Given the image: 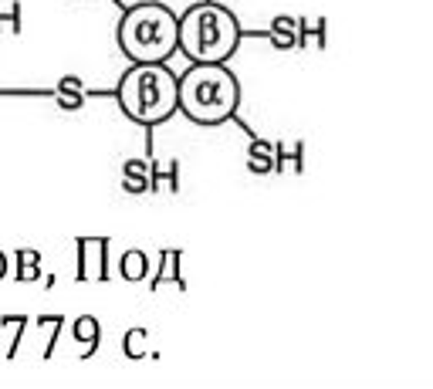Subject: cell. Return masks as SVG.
I'll use <instances>...</instances> for the list:
<instances>
[{"mask_svg":"<svg viewBox=\"0 0 433 389\" xmlns=\"http://www.w3.org/2000/svg\"><path fill=\"white\" fill-rule=\"evenodd\" d=\"M118 109L139 125H159L180 109V78L166 61H132L118 81Z\"/></svg>","mask_w":433,"mask_h":389,"instance_id":"1","label":"cell"},{"mask_svg":"<svg viewBox=\"0 0 433 389\" xmlns=\"http://www.w3.org/2000/svg\"><path fill=\"white\" fill-rule=\"evenodd\" d=\"M240 105V85L224 61H193L180 75V112L197 125H220Z\"/></svg>","mask_w":433,"mask_h":389,"instance_id":"2","label":"cell"},{"mask_svg":"<svg viewBox=\"0 0 433 389\" xmlns=\"http://www.w3.org/2000/svg\"><path fill=\"white\" fill-rule=\"evenodd\" d=\"M116 38L129 61H166L180 48V17L166 3L146 0L122 14Z\"/></svg>","mask_w":433,"mask_h":389,"instance_id":"3","label":"cell"},{"mask_svg":"<svg viewBox=\"0 0 433 389\" xmlns=\"http://www.w3.org/2000/svg\"><path fill=\"white\" fill-rule=\"evenodd\" d=\"M240 24L224 3H193L180 14V51L190 61H227L240 44Z\"/></svg>","mask_w":433,"mask_h":389,"instance_id":"4","label":"cell"},{"mask_svg":"<svg viewBox=\"0 0 433 389\" xmlns=\"http://www.w3.org/2000/svg\"><path fill=\"white\" fill-rule=\"evenodd\" d=\"M244 162H247V173H251V176H271L277 166H281V159L275 156V146L264 143V139H254V143L247 146Z\"/></svg>","mask_w":433,"mask_h":389,"instance_id":"5","label":"cell"},{"mask_svg":"<svg viewBox=\"0 0 433 389\" xmlns=\"http://www.w3.org/2000/svg\"><path fill=\"white\" fill-rule=\"evenodd\" d=\"M298 17L295 14H275V21H271V28H268V41L275 44L277 51H291V48H298Z\"/></svg>","mask_w":433,"mask_h":389,"instance_id":"6","label":"cell"},{"mask_svg":"<svg viewBox=\"0 0 433 389\" xmlns=\"http://www.w3.org/2000/svg\"><path fill=\"white\" fill-rule=\"evenodd\" d=\"M118 274L125 277V281H142L146 274H149V257L142 254V251H125L122 254V261H118Z\"/></svg>","mask_w":433,"mask_h":389,"instance_id":"7","label":"cell"},{"mask_svg":"<svg viewBox=\"0 0 433 389\" xmlns=\"http://www.w3.org/2000/svg\"><path fill=\"white\" fill-rule=\"evenodd\" d=\"M72 335L85 342V346H98V335H102V325H98V318L95 315H78L75 318V325H72Z\"/></svg>","mask_w":433,"mask_h":389,"instance_id":"8","label":"cell"},{"mask_svg":"<svg viewBox=\"0 0 433 389\" xmlns=\"http://www.w3.org/2000/svg\"><path fill=\"white\" fill-rule=\"evenodd\" d=\"M122 352H125L129 359L149 355V332H146V328H129L125 339H122Z\"/></svg>","mask_w":433,"mask_h":389,"instance_id":"9","label":"cell"},{"mask_svg":"<svg viewBox=\"0 0 433 389\" xmlns=\"http://www.w3.org/2000/svg\"><path fill=\"white\" fill-rule=\"evenodd\" d=\"M41 277V254L38 251H17V281H38Z\"/></svg>","mask_w":433,"mask_h":389,"instance_id":"10","label":"cell"},{"mask_svg":"<svg viewBox=\"0 0 433 389\" xmlns=\"http://www.w3.org/2000/svg\"><path fill=\"white\" fill-rule=\"evenodd\" d=\"M54 102L61 112H78L85 105V92H54Z\"/></svg>","mask_w":433,"mask_h":389,"instance_id":"11","label":"cell"},{"mask_svg":"<svg viewBox=\"0 0 433 389\" xmlns=\"http://www.w3.org/2000/svg\"><path fill=\"white\" fill-rule=\"evenodd\" d=\"M149 187H153V176H122V190L132 193V196L146 193Z\"/></svg>","mask_w":433,"mask_h":389,"instance_id":"12","label":"cell"},{"mask_svg":"<svg viewBox=\"0 0 433 389\" xmlns=\"http://www.w3.org/2000/svg\"><path fill=\"white\" fill-rule=\"evenodd\" d=\"M122 176H153V162H146V159H125L122 162Z\"/></svg>","mask_w":433,"mask_h":389,"instance_id":"13","label":"cell"},{"mask_svg":"<svg viewBox=\"0 0 433 389\" xmlns=\"http://www.w3.org/2000/svg\"><path fill=\"white\" fill-rule=\"evenodd\" d=\"M54 92H85V81L78 75H61L58 85H54Z\"/></svg>","mask_w":433,"mask_h":389,"instance_id":"14","label":"cell"},{"mask_svg":"<svg viewBox=\"0 0 433 389\" xmlns=\"http://www.w3.org/2000/svg\"><path fill=\"white\" fill-rule=\"evenodd\" d=\"M3 277H7V254L0 251V281H3Z\"/></svg>","mask_w":433,"mask_h":389,"instance_id":"15","label":"cell"}]
</instances>
